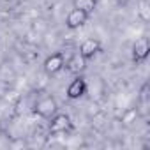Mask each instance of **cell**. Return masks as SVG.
<instances>
[{
    "label": "cell",
    "mask_w": 150,
    "mask_h": 150,
    "mask_svg": "<svg viewBox=\"0 0 150 150\" xmlns=\"http://www.w3.org/2000/svg\"><path fill=\"white\" fill-rule=\"evenodd\" d=\"M57 111H58V103L51 96H44L34 104V113L39 115L41 118H51Z\"/></svg>",
    "instance_id": "cell-1"
},
{
    "label": "cell",
    "mask_w": 150,
    "mask_h": 150,
    "mask_svg": "<svg viewBox=\"0 0 150 150\" xmlns=\"http://www.w3.org/2000/svg\"><path fill=\"white\" fill-rule=\"evenodd\" d=\"M65 65V58H64V53L57 51V53H51L46 60H44V72L50 74V76H53V74H58Z\"/></svg>",
    "instance_id": "cell-2"
},
{
    "label": "cell",
    "mask_w": 150,
    "mask_h": 150,
    "mask_svg": "<svg viewBox=\"0 0 150 150\" xmlns=\"http://www.w3.org/2000/svg\"><path fill=\"white\" fill-rule=\"evenodd\" d=\"M88 18H90V14H87L85 11H81V9H71V13L67 14V18H65V27L67 28H71V30H76V28H81L87 21H88Z\"/></svg>",
    "instance_id": "cell-3"
},
{
    "label": "cell",
    "mask_w": 150,
    "mask_h": 150,
    "mask_svg": "<svg viewBox=\"0 0 150 150\" xmlns=\"http://www.w3.org/2000/svg\"><path fill=\"white\" fill-rule=\"evenodd\" d=\"M85 92H87V81L83 80L81 74L74 78V80L69 83L67 90H65V94H67V97H69L71 101H76V99L83 97V96H85Z\"/></svg>",
    "instance_id": "cell-4"
},
{
    "label": "cell",
    "mask_w": 150,
    "mask_h": 150,
    "mask_svg": "<svg viewBox=\"0 0 150 150\" xmlns=\"http://www.w3.org/2000/svg\"><path fill=\"white\" fill-rule=\"evenodd\" d=\"M148 53H150V42L146 37H139L136 39V42L132 44V60L136 64H141L148 58Z\"/></svg>",
    "instance_id": "cell-5"
},
{
    "label": "cell",
    "mask_w": 150,
    "mask_h": 150,
    "mask_svg": "<svg viewBox=\"0 0 150 150\" xmlns=\"http://www.w3.org/2000/svg\"><path fill=\"white\" fill-rule=\"evenodd\" d=\"M87 58H83L80 53H74L71 58H67L65 60V69L71 72V74H74V76H80V74H83L85 72V69H87Z\"/></svg>",
    "instance_id": "cell-6"
},
{
    "label": "cell",
    "mask_w": 150,
    "mask_h": 150,
    "mask_svg": "<svg viewBox=\"0 0 150 150\" xmlns=\"http://www.w3.org/2000/svg\"><path fill=\"white\" fill-rule=\"evenodd\" d=\"M99 51H101V41L96 39V37H88V39H85V41L81 42L78 53H80L83 58L90 60V58H94Z\"/></svg>",
    "instance_id": "cell-7"
},
{
    "label": "cell",
    "mask_w": 150,
    "mask_h": 150,
    "mask_svg": "<svg viewBox=\"0 0 150 150\" xmlns=\"http://www.w3.org/2000/svg\"><path fill=\"white\" fill-rule=\"evenodd\" d=\"M50 120H51L50 122V132H53V134L65 132L71 129V118L64 113H55Z\"/></svg>",
    "instance_id": "cell-8"
},
{
    "label": "cell",
    "mask_w": 150,
    "mask_h": 150,
    "mask_svg": "<svg viewBox=\"0 0 150 150\" xmlns=\"http://www.w3.org/2000/svg\"><path fill=\"white\" fill-rule=\"evenodd\" d=\"M72 2H74V7L85 11L87 14H92L97 7V0H72Z\"/></svg>",
    "instance_id": "cell-9"
},
{
    "label": "cell",
    "mask_w": 150,
    "mask_h": 150,
    "mask_svg": "<svg viewBox=\"0 0 150 150\" xmlns=\"http://www.w3.org/2000/svg\"><path fill=\"white\" fill-rule=\"evenodd\" d=\"M136 117H138V108H131V110H127V111L122 115V122H124L125 125H129Z\"/></svg>",
    "instance_id": "cell-10"
},
{
    "label": "cell",
    "mask_w": 150,
    "mask_h": 150,
    "mask_svg": "<svg viewBox=\"0 0 150 150\" xmlns=\"http://www.w3.org/2000/svg\"><path fill=\"white\" fill-rule=\"evenodd\" d=\"M138 14H139V18H141L143 21H148V20H150V13H148V4H146V2H143V4H141V7H139Z\"/></svg>",
    "instance_id": "cell-11"
},
{
    "label": "cell",
    "mask_w": 150,
    "mask_h": 150,
    "mask_svg": "<svg viewBox=\"0 0 150 150\" xmlns=\"http://www.w3.org/2000/svg\"><path fill=\"white\" fill-rule=\"evenodd\" d=\"M129 2H131V0H117V4H118V6H127Z\"/></svg>",
    "instance_id": "cell-12"
}]
</instances>
